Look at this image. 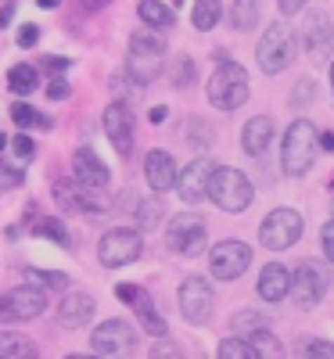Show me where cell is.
<instances>
[{
  "instance_id": "cell-1",
  "label": "cell",
  "mask_w": 334,
  "mask_h": 359,
  "mask_svg": "<svg viewBox=\"0 0 334 359\" xmlns=\"http://www.w3.org/2000/svg\"><path fill=\"white\" fill-rule=\"evenodd\" d=\"M316 158V126L309 118H295L284 133V151H281V169L284 176H306Z\"/></svg>"
},
{
  "instance_id": "cell-2",
  "label": "cell",
  "mask_w": 334,
  "mask_h": 359,
  "mask_svg": "<svg viewBox=\"0 0 334 359\" xmlns=\"http://www.w3.org/2000/svg\"><path fill=\"white\" fill-rule=\"evenodd\" d=\"M205 198H212L223 212H245V208L252 205V198H255V191H252V180L241 169L223 165V169H212Z\"/></svg>"
},
{
  "instance_id": "cell-3",
  "label": "cell",
  "mask_w": 334,
  "mask_h": 359,
  "mask_svg": "<svg viewBox=\"0 0 334 359\" xmlns=\"http://www.w3.org/2000/svg\"><path fill=\"white\" fill-rule=\"evenodd\" d=\"M248 101V72L237 62H220V69L208 79V104L220 111H237Z\"/></svg>"
},
{
  "instance_id": "cell-4",
  "label": "cell",
  "mask_w": 334,
  "mask_h": 359,
  "mask_svg": "<svg viewBox=\"0 0 334 359\" xmlns=\"http://www.w3.org/2000/svg\"><path fill=\"white\" fill-rule=\"evenodd\" d=\"M162 69H166V40L155 33H133L130 54H126V72L137 83H151L162 76Z\"/></svg>"
},
{
  "instance_id": "cell-5",
  "label": "cell",
  "mask_w": 334,
  "mask_h": 359,
  "mask_svg": "<svg viewBox=\"0 0 334 359\" xmlns=\"http://www.w3.org/2000/svg\"><path fill=\"white\" fill-rule=\"evenodd\" d=\"M291 57H295V33H291V25L281 18V22H273L262 33V40L255 47V62H259V69L266 76H277V72H284L291 65Z\"/></svg>"
},
{
  "instance_id": "cell-6",
  "label": "cell",
  "mask_w": 334,
  "mask_h": 359,
  "mask_svg": "<svg viewBox=\"0 0 334 359\" xmlns=\"http://www.w3.org/2000/svg\"><path fill=\"white\" fill-rule=\"evenodd\" d=\"M327 287H330V269L323 262L306 259V262H298V269L291 273V298H295L298 309H313L327 294Z\"/></svg>"
},
{
  "instance_id": "cell-7",
  "label": "cell",
  "mask_w": 334,
  "mask_h": 359,
  "mask_svg": "<svg viewBox=\"0 0 334 359\" xmlns=\"http://www.w3.org/2000/svg\"><path fill=\"white\" fill-rule=\"evenodd\" d=\"M298 237H302V216L295 208H277V212H269L259 226V245L269 248V252L291 248Z\"/></svg>"
},
{
  "instance_id": "cell-8",
  "label": "cell",
  "mask_w": 334,
  "mask_h": 359,
  "mask_svg": "<svg viewBox=\"0 0 334 359\" xmlns=\"http://www.w3.org/2000/svg\"><path fill=\"white\" fill-rule=\"evenodd\" d=\"M140 233L137 230H126V226H115L101 237V245H98V259L101 266L108 269H119V266H130L140 259Z\"/></svg>"
},
{
  "instance_id": "cell-9",
  "label": "cell",
  "mask_w": 334,
  "mask_h": 359,
  "mask_svg": "<svg viewBox=\"0 0 334 359\" xmlns=\"http://www.w3.org/2000/svg\"><path fill=\"white\" fill-rule=\"evenodd\" d=\"M212 309H216V294H212V284L201 277H187L180 284V313H184L187 323L201 327L212 320Z\"/></svg>"
},
{
  "instance_id": "cell-10",
  "label": "cell",
  "mask_w": 334,
  "mask_h": 359,
  "mask_svg": "<svg viewBox=\"0 0 334 359\" xmlns=\"http://www.w3.org/2000/svg\"><path fill=\"white\" fill-rule=\"evenodd\" d=\"M252 266V248L245 241H220L216 248H212L208 255V269H212V277L216 280H237L245 269Z\"/></svg>"
},
{
  "instance_id": "cell-11",
  "label": "cell",
  "mask_w": 334,
  "mask_h": 359,
  "mask_svg": "<svg viewBox=\"0 0 334 359\" xmlns=\"http://www.w3.org/2000/svg\"><path fill=\"white\" fill-rule=\"evenodd\" d=\"M47 313V294L33 284L11 287L0 298V320H36Z\"/></svg>"
},
{
  "instance_id": "cell-12",
  "label": "cell",
  "mask_w": 334,
  "mask_h": 359,
  "mask_svg": "<svg viewBox=\"0 0 334 359\" xmlns=\"http://www.w3.org/2000/svg\"><path fill=\"white\" fill-rule=\"evenodd\" d=\"M166 245L180 255H198L205 248V223L194 212H180L173 216L169 230H166Z\"/></svg>"
},
{
  "instance_id": "cell-13",
  "label": "cell",
  "mask_w": 334,
  "mask_h": 359,
  "mask_svg": "<svg viewBox=\"0 0 334 359\" xmlns=\"http://www.w3.org/2000/svg\"><path fill=\"white\" fill-rule=\"evenodd\" d=\"M105 133H108V140H112L119 158H130L133 155V111H130L126 101L115 97L105 108Z\"/></svg>"
},
{
  "instance_id": "cell-14",
  "label": "cell",
  "mask_w": 334,
  "mask_h": 359,
  "mask_svg": "<svg viewBox=\"0 0 334 359\" xmlns=\"http://www.w3.org/2000/svg\"><path fill=\"white\" fill-rule=\"evenodd\" d=\"M90 348L98 355H126L137 348V334L126 320H105L94 334H90Z\"/></svg>"
},
{
  "instance_id": "cell-15",
  "label": "cell",
  "mask_w": 334,
  "mask_h": 359,
  "mask_svg": "<svg viewBox=\"0 0 334 359\" xmlns=\"http://www.w3.org/2000/svg\"><path fill=\"white\" fill-rule=\"evenodd\" d=\"M306 50L313 62H327L334 54V25L323 11L309 15V22H306Z\"/></svg>"
},
{
  "instance_id": "cell-16",
  "label": "cell",
  "mask_w": 334,
  "mask_h": 359,
  "mask_svg": "<svg viewBox=\"0 0 334 359\" xmlns=\"http://www.w3.org/2000/svg\"><path fill=\"white\" fill-rule=\"evenodd\" d=\"M72 172H76V184L83 187H108V180H112L108 165L98 158L94 147H79L72 158Z\"/></svg>"
},
{
  "instance_id": "cell-17",
  "label": "cell",
  "mask_w": 334,
  "mask_h": 359,
  "mask_svg": "<svg viewBox=\"0 0 334 359\" xmlns=\"http://www.w3.org/2000/svg\"><path fill=\"white\" fill-rule=\"evenodd\" d=\"M208 176H212V165H208L205 158L191 162L184 172L176 176V194L184 198L187 205H198V201L205 198V191H208Z\"/></svg>"
},
{
  "instance_id": "cell-18",
  "label": "cell",
  "mask_w": 334,
  "mask_h": 359,
  "mask_svg": "<svg viewBox=\"0 0 334 359\" xmlns=\"http://www.w3.org/2000/svg\"><path fill=\"white\" fill-rule=\"evenodd\" d=\"M144 176H147V187L155 191V194H166V191H173V184H176V165H173V155L169 151H147V158H144Z\"/></svg>"
},
{
  "instance_id": "cell-19",
  "label": "cell",
  "mask_w": 334,
  "mask_h": 359,
  "mask_svg": "<svg viewBox=\"0 0 334 359\" xmlns=\"http://www.w3.org/2000/svg\"><path fill=\"white\" fill-rule=\"evenodd\" d=\"M288 291H291L288 266H281V262L262 266V273H259V298H262V302L277 306V302H284V298H288Z\"/></svg>"
},
{
  "instance_id": "cell-20",
  "label": "cell",
  "mask_w": 334,
  "mask_h": 359,
  "mask_svg": "<svg viewBox=\"0 0 334 359\" xmlns=\"http://www.w3.org/2000/svg\"><path fill=\"white\" fill-rule=\"evenodd\" d=\"M273 118L269 115H255V118H248L245 123V133H241V147L252 155V158H259V155H266V147H269V140H273Z\"/></svg>"
},
{
  "instance_id": "cell-21",
  "label": "cell",
  "mask_w": 334,
  "mask_h": 359,
  "mask_svg": "<svg viewBox=\"0 0 334 359\" xmlns=\"http://www.w3.org/2000/svg\"><path fill=\"white\" fill-rule=\"evenodd\" d=\"M90 316H94V298L90 294H65L62 302H58V323L62 327H86Z\"/></svg>"
},
{
  "instance_id": "cell-22",
  "label": "cell",
  "mask_w": 334,
  "mask_h": 359,
  "mask_svg": "<svg viewBox=\"0 0 334 359\" xmlns=\"http://www.w3.org/2000/svg\"><path fill=\"white\" fill-rule=\"evenodd\" d=\"M108 208H112V198L105 194V187H83V184H76V212L105 216Z\"/></svg>"
},
{
  "instance_id": "cell-23",
  "label": "cell",
  "mask_w": 334,
  "mask_h": 359,
  "mask_svg": "<svg viewBox=\"0 0 334 359\" xmlns=\"http://www.w3.org/2000/svg\"><path fill=\"white\" fill-rule=\"evenodd\" d=\"M133 309H137V316H140V323H144V334H151V338H166V320L155 313V306H151V298H147L144 291L133 298Z\"/></svg>"
},
{
  "instance_id": "cell-24",
  "label": "cell",
  "mask_w": 334,
  "mask_h": 359,
  "mask_svg": "<svg viewBox=\"0 0 334 359\" xmlns=\"http://www.w3.org/2000/svg\"><path fill=\"white\" fill-rule=\"evenodd\" d=\"M137 15L144 18L147 29H169L176 18H173V8H166L162 0H140L137 4Z\"/></svg>"
},
{
  "instance_id": "cell-25",
  "label": "cell",
  "mask_w": 334,
  "mask_h": 359,
  "mask_svg": "<svg viewBox=\"0 0 334 359\" xmlns=\"http://www.w3.org/2000/svg\"><path fill=\"white\" fill-rule=\"evenodd\" d=\"M245 338L252 341L255 359H281V355H284V345L269 334V327H255V331H248Z\"/></svg>"
},
{
  "instance_id": "cell-26",
  "label": "cell",
  "mask_w": 334,
  "mask_h": 359,
  "mask_svg": "<svg viewBox=\"0 0 334 359\" xmlns=\"http://www.w3.org/2000/svg\"><path fill=\"white\" fill-rule=\"evenodd\" d=\"M8 86H11V94L29 97V94H33V90L40 86V76H36L33 65H11V72H8Z\"/></svg>"
},
{
  "instance_id": "cell-27",
  "label": "cell",
  "mask_w": 334,
  "mask_h": 359,
  "mask_svg": "<svg viewBox=\"0 0 334 359\" xmlns=\"http://www.w3.org/2000/svg\"><path fill=\"white\" fill-rule=\"evenodd\" d=\"M33 233H36V237H51V241H54L58 248H72V237H69V226H65V219H58V216L36 219V223H33Z\"/></svg>"
},
{
  "instance_id": "cell-28",
  "label": "cell",
  "mask_w": 334,
  "mask_h": 359,
  "mask_svg": "<svg viewBox=\"0 0 334 359\" xmlns=\"http://www.w3.org/2000/svg\"><path fill=\"white\" fill-rule=\"evenodd\" d=\"M220 18H223V0H194V29L198 33L216 29Z\"/></svg>"
},
{
  "instance_id": "cell-29",
  "label": "cell",
  "mask_w": 334,
  "mask_h": 359,
  "mask_svg": "<svg viewBox=\"0 0 334 359\" xmlns=\"http://www.w3.org/2000/svg\"><path fill=\"white\" fill-rule=\"evenodd\" d=\"M0 355L4 359H33L36 355V345L22 338V334H11V331H0Z\"/></svg>"
},
{
  "instance_id": "cell-30",
  "label": "cell",
  "mask_w": 334,
  "mask_h": 359,
  "mask_svg": "<svg viewBox=\"0 0 334 359\" xmlns=\"http://www.w3.org/2000/svg\"><path fill=\"white\" fill-rule=\"evenodd\" d=\"M259 11H262V0H234V8H230V25L234 29H252L259 22Z\"/></svg>"
},
{
  "instance_id": "cell-31",
  "label": "cell",
  "mask_w": 334,
  "mask_h": 359,
  "mask_svg": "<svg viewBox=\"0 0 334 359\" xmlns=\"http://www.w3.org/2000/svg\"><path fill=\"white\" fill-rule=\"evenodd\" d=\"M25 277L51 291H69V273H62V269H25Z\"/></svg>"
},
{
  "instance_id": "cell-32",
  "label": "cell",
  "mask_w": 334,
  "mask_h": 359,
  "mask_svg": "<svg viewBox=\"0 0 334 359\" xmlns=\"http://www.w3.org/2000/svg\"><path fill=\"white\" fill-rule=\"evenodd\" d=\"M162 216H166L162 198H147V201H140V208H137V223H140L144 230H155Z\"/></svg>"
},
{
  "instance_id": "cell-33",
  "label": "cell",
  "mask_w": 334,
  "mask_h": 359,
  "mask_svg": "<svg viewBox=\"0 0 334 359\" xmlns=\"http://www.w3.org/2000/svg\"><path fill=\"white\" fill-rule=\"evenodd\" d=\"M194 76H198V69H194V62L187 54H176L173 57V83L180 86V90H187V86H194Z\"/></svg>"
},
{
  "instance_id": "cell-34",
  "label": "cell",
  "mask_w": 334,
  "mask_h": 359,
  "mask_svg": "<svg viewBox=\"0 0 334 359\" xmlns=\"http://www.w3.org/2000/svg\"><path fill=\"white\" fill-rule=\"evenodd\" d=\"M216 352H220L223 359H255V348H252L248 338H227V341H220Z\"/></svg>"
},
{
  "instance_id": "cell-35",
  "label": "cell",
  "mask_w": 334,
  "mask_h": 359,
  "mask_svg": "<svg viewBox=\"0 0 334 359\" xmlns=\"http://www.w3.org/2000/svg\"><path fill=\"white\" fill-rule=\"evenodd\" d=\"M230 327H234L237 334H248V331H255V327H266V320H262L259 313L245 309V313H234V316H230Z\"/></svg>"
},
{
  "instance_id": "cell-36",
  "label": "cell",
  "mask_w": 334,
  "mask_h": 359,
  "mask_svg": "<svg viewBox=\"0 0 334 359\" xmlns=\"http://www.w3.org/2000/svg\"><path fill=\"white\" fill-rule=\"evenodd\" d=\"M54 201L65 208V212H76V184H65V180H58L54 184Z\"/></svg>"
},
{
  "instance_id": "cell-37",
  "label": "cell",
  "mask_w": 334,
  "mask_h": 359,
  "mask_svg": "<svg viewBox=\"0 0 334 359\" xmlns=\"http://www.w3.org/2000/svg\"><path fill=\"white\" fill-rule=\"evenodd\" d=\"M22 180H25L22 169H15V165H8V162H0V191H18Z\"/></svg>"
},
{
  "instance_id": "cell-38",
  "label": "cell",
  "mask_w": 334,
  "mask_h": 359,
  "mask_svg": "<svg viewBox=\"0 0 334 359\" xmlns=\"http://www.w3.org/2000/svg\"><path fill=\"white\" fill-rule=\"evenodd\" d=\"M11 118L22 126V130H29V126H36V111H33V104H11Z\"/></svg>"
},
{
  "instance_id": "cell-39",
  "label": "cell",
  "mask_w": 334,
  "mask_h": 359,
  "mask_svg": "<svg viewBox=\"0 0 334 359\" xmlns=\"http://www.w3.org/2000/svg\"><path fill=\"white\" fill-rule=\"evenodd\" d=\"M11 144H15V155L18 158H33V151H36V144H33V137H29V133H18Z\"/></svg>"
},
{
  "instance_id": "cell-40",
  "label": "cell",
  "mask_w": 334,
  "mask_h": 359,
  "mask_svg": "<svg viewBox=\"0 0 334 359\" xmlns=\"http://www.w3.org/2000/svg\"><path fill=\"white\" fill-rule=\"evenodd\" d=\"M69 94H72V90H69L65 79H58V76H54V79L47 83V97H51V101H65Z\"/></svg>"
},
{
  "instance_id": "cell-41",
  "label": "cell",
  "mask_w": 334,
  "mask_h": 359,
  "mask_svg": "<svg viewBox=\"0 0 334 359\" xmlns=\"http://www.w3.org/2000/svg\"><path fill=\"white\" fill-rule=\"evenodd\" d=\"M302 352H306V355H323V359H334V345H330V341H306V345H302Z\"/></svg>"
},
{
  "instance_id": "cell-42",
  "label": "cell",
  "mask_w": 334,
  "mask_h": 359,
  "mask_svg": "<svg viewBox=\"0 0 334 359\" xmlns=\"http://www.w3.org/2000/svg\"><path fill=\"white\" fill-rule=\"evenodd\" d=\"M36 40H40V29L33 22L18 29V47H36Z\"/></svg>"
},
{
  "instance_id": "cell-43",
  "label": "cell",
  "mask_w": 334,
  "mask_h": 359,
  "mask_svg": "<svg viewBox=\"0 0 334 359\" xmlns=\"http://www.w3.org/2000/svg\"><path fill=\"white\" fill-rule=\"evenodd\" d=\"M320 241H323V255L334 262V219H330V223H323V230H320Z\"/></svg>"
},
{
  "instance_id": "cell-44",
  "label": "cell",
  "mask_w": 334,
  "mask_h": 359,
  "mask_svg": "<svg viewBox=\"0 0 334 359\" xmlns=\"http://www.w3.org/2000/svg\"><path fill=\"white\" fill-rule=\"evenodd\" d=\"M313 94H316V86H313V83H309V79H306V83H302V86H298V90H295V108H306V104H309V97H313Z\"/></svg>"
},
{
  "instance_id": "cell-45",
  "label": "cell",
  "mask_w": 334,
  "mask_h": 359,
  "mask_svg": "<svg viewBox=\"0 0 334 359\" xmlns=\"http://www.w3.org/2000/svg\"><path fill=\"white\" fill-rule=\"evenodd\" d=\"M69 65H72L69 57H54V54H51V57H44V69H47V72H54V76H58V72H69Z\"/></svg>"
},
{
  "instance_id": "cell-46",
  "label": "cell",
  "mask_w": 334,
  "mask_h": 359,
  "mask_svg": "<svg viewBox=\"0 0 334 359\" xmlns=\"http://www.w3.org/2000/svg\"><path fill=\"white\" fill-rule=\"evenodd\" d=\"M277 8H281V15H298L302 8H306V0H277Z\"/></svg>"
},
{
  "instance_id": "cell-47",
  "label": "cell",
  "mask_w": 334,
  "mask_h": 359,
  "mask_svg": "<svg viewBox=\"0 0 334 359\" xmlns=\"http://www.w3.org/2000/svg\"><path fill=\"white\" fill-rule=\"evenodd\" d=\"M115 294L123 298V302H130V306H133V298L140 294V287H133V284H119V287H115Z\"/></svg>"
},
{
  "instance_id": "cell-48",
  "label": "cell",
  "mask_w": 334,
  "mask_h": 359,
  "mask_svg": "<svg viewBox=\"0 0 334 359\" xmlns=\"http://www.w3.org/2000/svg\"><path fill=\"white\" fill-rule=\"evenodd\" d=\"M147 118H151V123H166V118H169V108H166V104H155V108L147 111Z\"/></svg>"
},
{
  "instance_id": "cell-49",
  "label": "cell",
  "mask_w": 334,
  "mask_h": 359,
  "mask_svg": "<svg viewBox=\"0 0 334 359\" xmlns=\"http://www.w3.org/2000/svg\"><path fill=\"white\" fill-rule=\"evenodd\" d=\"M79 4H83V11H86V15H94V11H101V8H108V4H112V0H79Z\"/></svg>"
},
{
  "instance_id": "cell-50",
  "label": "cell",
  "mask_w": 334,
  "mask_h": 359,
  "mask_svg": "<svg viewBox=\"0 0 334 359\" xmlns=\"http://www.w3.org/2000/svg\"><path fill=\"white\" fill-rule=\"evenodd\" d=\"M15 18V4H0V29H8Z\"/></svg>"
},
{
  "instance_id": "cell-51",
  "label": "cell",
  "mask_w": 334,
  "mask_h": 359,
  "mask_svg": "<svg viewBox=\"0 0 334 359\" xmlns=\"http://www.w3.org/2000/svg\"><path fill=\"white\" fill-rule=\"evenodd\" d=\"M316 144L323 147V151H334V133L327 130V133H316Z\"/></svg>"
},
{
  "instance_id": "cell-52",
  "label": "cell",
  "mask_w": 334,
  "mask_h": 359,
  "mask_svg": "<svg viewBox=\"0 0 334 359\" xmlns=\"http://www.w3.org/2000/svg\"><path fill=\"white\" fill-rule=\"evenodd\" d=\"M151 355H180V345H166V341H162V345H159L155 352H151Z\"/></svg>"
},
{
  "instance_id": "cell-53",
  "label": "cell",
  "mask_w": 334,
  "mask_h": 359,
  "mask_svg": "<svg viewBox=\"0 0 334 359\" xmlns=\"http://www.w3.org/2000/svg\"><path fill=\"white\" fill-rule=\"evenodd\" d=\"M36 4H40V8H58L62 0H36Z\"/></svg>"
},
{
  "instance_id": "cell-54",
  "label": "cell",
  "mask_w": 334,
  "mask_h": 359,
  "mask_svg": "<svg viewBox=\"0 0 334 359\" xmlns=\"http://www.w3.org/2000/svg\"><path fill=\"white\" fill-rule=\"evenodd\" d=\"M4 147H8V137H4V133H0V151H4Z\"/></svg>"
},
{
  "instance_id": "cell-55",
  "label": "cell",
  "mask_w": 334,
  "mask_h": 359,
  "mask_svg": "<svg viewBox=\"0 0 334 359\" xmlns=\"http://www.w3.org/2000/svg\"><path fill=\"white\" fill-rule=\"evenodd\" d=\"M330 86H334V65H330Z\"/></svg>"
},
{
  "instance_id": "cell-56",
  "label": "cell",
  "mask_w": 334,
  "mask_h": 359,
  "mask_svg": "<svg viewBox=\"0 0 334 359\" xmlns=\"http://www.w3.org/2000/svg\"><path fill=\"white\" fill-rule=\"evenodd\" d=\"M330 212H334V201H330Z\"/></svg>"
},
{
  "instance_id": "cell-57",
  "label": "cell",
  "mask_w": 334,
  "mask_h": 359,
  "mask_svg": "<svg viewBox=\"0 0 334 359\" xmlns=\"http://www.w3.org/2000/svg\"><path fill=\"white\" fill-rule=\"evenodd\" d=\"M330 187H334V180H330Z\"/></svg>"
}]
</instances>
